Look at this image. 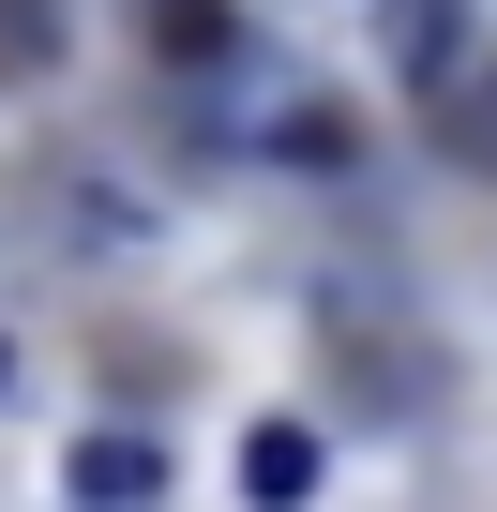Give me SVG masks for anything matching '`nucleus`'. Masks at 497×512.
Listing matches in <instances>:
<instances>
[{"mask_svg": "<svg viewBox=\"0 0 497 512\" xmlns=\"http://www.w3.org/2000/svg\"><path fill=\"white\" fill-rule=\"evenodd\" d=\"M377 46H392V76L452 91L467 76V0H377Z\"/></svg>", "mask_w": 497, "mask_h": 512, "instance_id": "f257e3e1", "label": "nucleus"}, {"mask_svg": "<svg viewBox=\"0 0 497 512\" xmlns=\"http://www.w3.org/2000/svg\"><path fill=\"white\" fill-rule=\"evenodd\" d=\"M136 16H151V61H166V76L241 61V16H226V0H136Z\"/></svg>", "mask_w": 497, "mask_h": 512, "instance_id": "f03ea898", "label": "nucleus"}, {"mask_svg": "<svg viewBox=\"0 0 497 512\" xmlns=\"http://www.w3.org/2000/svg\"><path fill=\"white\" fill-rule=\"evenodd\" d=\"M272 166H302V181H347V166H362V121H347L332 91H302V106L272 121Z\"/></svg>", "mask_w": 497, "mask_h": 512, "instance_id": "7ed1b4c3", "label": "nucleus"}, {"mask_svg": "<svg viewBox=\"0 0 497 512\" xmlns=\"http://www.w3.org/2000/svg\"><path fill=\"white\" fill-rule=\"evenodd\" d=\"M317 422H257V437H241V497H317Z\"/></svg>", "mask_w": 497, "mask_h": 512, "instance_id": "20e7f679", "label": "nucleus"}, {"mask_svg": "<svg viewBox=\"0 0 497 512\" xmlns=\"http://www.w3.org/2000/svg\"><path fill=\"white\" fill-rule=\"evenodd\" d=\"M76 497H166V452L151 437H76Z\"/></svg>", "mask_w": 497, "mask_h": 512, "instance_id": "39448f33", "label": "nucleus"}, {"mask_svg": "<svg viewBox=\"0 0 497 512\" xmlns=\"http://www.w3.org/2000/svg\"><path fill=\"white\" fill-rule=\"evenodd\" d=\"M61 61V0H0V76H46Z\"/></svg>", "mask_w": 497, "mask_h": 512, "instance_id": "423d86ee", "label": "nucleus"}, {"mask_svg": "<svg viewBox=\"0 0 497 512\" xmlns=\"http://www.w3.org/2000/svg\"><path fill=\"white\" fill-rule=\"evenodd\" d=\"M0 392H16V347H0Z\"/></svg>", "mask_w": 497, "mask_h": 512, "instance_id": "0eeeda50", "label": "nucleus"}]
</instances>
